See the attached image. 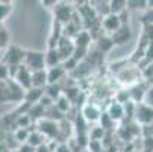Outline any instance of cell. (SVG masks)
Returning <instances> with one entry per match:
<instances>
[{
	"label": "cell",
	"instance_id": "cell-33",
	"mask_svg": "<svg viewBox=\"0 0 153 152\" xmlns=\"http://www.w3.org/2000/svg\"><path fill=\"white\" fill-rule=\"evenodd\" d=\"M147 9H153V0H149L147 2Z\"/></svg>",
	"mask_w": 153,
	"mask_h": 152
},
{
	"label": "cell",
	"instance_id": "cell-22",
	"mask_svg": "<svg viewBox=\"0 0 153 152\" xmlns=\"http://www.w3.org/2000/svg\"><path fill=\"white\" fill-rule=\"evenodd\" d=\"M9 41H11L9 32H8L5 28H2V29H0V50H6V49L11 46Z\"/></svg>",
	"mask_w": 153,
	"mask_h": 152
},
{
	"label": "cell",
	"instance_id": "cell-27",
	"mask_svg": "<svg viewBox=\"0 0 153 152\" xmlns=\"http://www.w3.org/2000/svg\"><path fill=\"white\" fill-rule=\"evenodd\" d=\"M105 137V131L100 128V126H96L93 129H90V140H97V142H102Z\"/></svg>",
	"mask_w": 153,
	"mask_h": 152
},
{
	"label": "cell",
	"instance_id": "cell-24",
	"mask_svg": "<svg viewBox=\"0 0 153 152\" xmlns=\"http://www.w3.org/2000/svg\"><path fill=\"white\" fill-rule=\"evenodd\" d=\"M141 76H143V79H144L147 84H150V85L153 87V62L149 64L147 67H144V69L141 70Z\"/></svg>",
	"mask_w": 153,
	"mask_h": 152
},
{
	"label": "cell",
	"instance_id": "cell-5",
	"mask_svg": "<svg viewBox=\"0 0 153 152\" xmlns=\"http://www.w3.org/2000/svg\"><path fill=\"white\" fill-rule=\"evenodd\" d=\"M102 116V110L100 106L96 103H90V102H85L80 108V117L86 122V123H96L99 122Z\"/></svg>",
	"mask_w": 153,
	"mask_h": 152
},
{
	"label": "cell",
	"instance_id": "cell-30",
	"mask_svg": "<svg viewBox=\"0 0 153 152\" xmlns=\"http://www.w3.org/2000/svg\"><path fill=\"white\" fill-rule=\"evenodd\" d=\"M18 152H35V148H32L30 145L27 143H23V145H20V148L17 149Z\"/></svg>",
	"mask_w": 153,
	"mask_h": 152
},
{
	"label": "cell",
	"instance_id": "cell-11",
	"mask_svg": "<svg viewBox=\"0 0 153 152\" xmlns=\"http://www.w3.org/2000/svg\"><path fill=\"white\" fill-rule=\"evenodd\" d=\"M100 26L103 31L109 32V34H114L121 25H120V20H118V15L115 14H108L105 17L100 18Z\"/></svg>",
	"mask_w": 153,
	"mask_h": 152
},
{
	"label": "cell",
	"instance_id": "cell-10",
	"mask_svg": "<svg viewBox=\"0 0 153 152\" xmlns=\"http://www.w3.org/2000/svg\"><path fill=\"white\" fill-rule=\"evenodd\" d=\"M109 117H111V120L114 122V123H118V122H121L123 119H124V116H126V113H124V106L121 105V103H118V102H115V100H112L111 103H109V106L106 108V111H105Z\"/></svg>",
	"mask_w": 153,
	"mask_h": 152
},
{
	"label": "cell",
	"instance_id": "cell-8",
	"mask_svg": "<svg viewBox=\"0 0 153 152\" xmlns=\"http://www.w3.org/2000/svg\"><path fill=\"white\" fill-rule=\"evenodd\" d=\"M56 50L61 56V61L64 62L65 59H68L73 56V52H74V44H73V40L67 38V37H62L56 46Z\"/></svg>",
	"mask_w": 153,
	"mask_h": 152
},
{
	"label": "cell",
	"instance_id": "cell-32",
	"mask_svg": "<svg viewBox=\"0 0 153 152\" xmlns=\"http://www.w3.org/2000/svg\"><path fill=\"white\" fill-rule=\"evenodd\" d=\"M35 152H52V149L49 148V145H47V143H44V145L38 146V148L35 149Z\"/></svg>",
	"mask_w": 153,
	"mask_h": 152
},
{
	"label": "cell",
	"instance_id": "cell-7",
	"mask_svg": "<svg viewBox=\"0 0 153 152\" xmlns=\"http://www.w3.org/2000/svg\"><path fill=\"white\" fill-rule=\"evenodd\" d=\"M55 11V20L58 21V23H61L62 26H65L70 21L71 15H73V8L70 5H65V3H58L55 5L53 8Z\"/></svg>",
	"mask_w": 153,
	"mask_h": 152
},
{
	"label": "cell",
	"instance_id": "cell-2",
	"mask_svg": "<svg viewBox=\"0 0 153 152\" xmlns=\"http://www.w3.org/2000/svg\"><path fill=\"white\" fill-rule=\"evenodd\" d=\"M23 66L32 73L38 70H46V61H44V52H36L30 50L26 52L25 59H23Z\"/></svg>",
	"mask_w": 153,
	"mask_h": 152
},
{
	"label": "cell",
	"instance_id": "cell-1",
	"mask_svg": "<svg viewBox=\"0 0 153 152\" xmlns=\"http://www.w3.org/2000/svg\"><path fill=\"white\" fill-rule=\"evenodd\" d=\"M141 70H140V67H121V70L117 73V79H118V82L120 84H123V85H127L129 88L130 87H134V85H137V84H140L141 82Z\"/></svg>",
	"mask_w": 153,
	"mask_h": 152
},
{
	"label": "cell",
	"instance_id": "cell-28",
	"mask_svg": "<svg viewBox=\"0 0 153 152\" xmlns=\"http://www.w3.org/2000/svg\"><path fill=\"white\" fill-rule=\"evenodd\" d=\"M86 148L90 149V152H103V145L102 142H97V140H88Z\"/></svg>",
	"mask_w": 153,
	"mask_h": 152
},
{
	"label": "cell",
	"instance_id": "cell-23",
	"mask_svg": "<svg viewBox=\"0 0 153 152\" xmlns=\"http://www.w3.org/2000/svg\"><path fill=\"white\" fill-rule=\"evenodd\" d=\"M99 122H100V128L103 129L105 133H106V131H109V129H112V126H115V123L111 120V117H109L106 113H102V116H100Z\"/></svg>",
	"mask_w": 153,
	"mask_h": 152
},
{
	"label": "cell",
	"instance_id": "cell-13",
	"mask_svg": "<svg viewBox=\"0 0 153 152\" xmlns=\"http://www.w3.org/2000/svg\"><path fill=\"white\" fill-rule=\"evenodd\" d=\"M47 70V85H52V84H59V81L67 75V72L64 70L62 66H56V67H52V69H46Z\"/></svg>",
	"mask_w": 153,
	"mask_h": 152
},
{
	"label": "cell",
	"instance_id": "cell-17",
	"mask_svg": "<svg viewBox=\"0 0 153 152\" xmlns=\"http://www.w3.org/2000/svg\"><path fill=\"white\" fill-rule=\"evenodd\" d=\"M114 47V43H112V40H111V37H99L97 38V49H99V52L100 53H106V52H109Z\"/></svg>",
	"mask_w": 153,
	"mask_h": 152
},
{
	"label": "cell",
	"instance_id": "cell-29",
	"mask_svg": "<svg viewBox=\"0 0 153 152\" xmlns=\"http://www.w3.org/2000/svg\"><path fill=\"white\" fill-rule=\"evenodd\" d=\"M8 79H9V69L3 62H0V82L8 81Z\"/></svg>",
	"mask_w": 153,
	"mask_h": 152
},
{
	"label": "cell",
	"instance_id": "cell-15",
	"mask_svg": "<svg viewBox=\"0 0 153 152\" xmlns=\"http://www.w3.org/2000/svg\"><path fill=\"white\" fill-rule=\"evenodd\" d=\"M47 85V70H38L32 72V87L33 88H42Z\"/></svg>",
	"mask_w": 153,
	"mask_h": 152
},
{
	"label": "cell",
	"instance_id": "cell-18",
	"mask_svg": "<svg viewBox=\"0 0 153 152\" xmlns=\"http://www.w3.org/2000/svg\"><path fill=\"white\" fill-rule=\"evenodd\" d=\"M62 93H64V90L61 88V85H59V84L46 85V88H44V94H46V96H49L53 102H55L58 97H61V96H62Z\"/></svg>",
	"mask_w": 153,
	"mask_h": 152
},
{
	"label": "cell",
	"instance_id": "cell-19",
	"mask_svg": "<svg viewBox=\"0 0 153 152\" xmlns=\"http://www.w3.org/2000/svg\"><path fill=\"white\" fill-rule=\"evenodd\" d=\"M46 139H44V136H42L41 133H38L36 129L35 131H32V133H29V137H27V145H30L32 148H38V146H41V145H44L46 142H44Z\"/></svg>",
	"mask_w": 153,
	"mask_h": 152
},
{
	"label": "cell",
	"instance_id": "cell-14",
	"mask_svg": "<svg viewBox=\"0 0 153 152\" xmlns=\"http://www.w3.org/2000/svg\"><path fill=\"white\" fill-rule=\"evenodd\" d=\"M44 61H46V69H52L62 64L56 49H47V52H44Z\"/></svg>",
	"mask_w": 153,
	"mask_h": 152
},
{
	"label": "cell",
	"instance_id": "cell-3",
	"mask_svg": "<svg viewBox=\"0 0 153 152\" xmlns=\"http://www.w3.org/2000/svg\"><path fill=\"white\" fill-rule=\"evenodd\" d=\"M25 55L26 52L20 47H15V46H9L2 58V62L8 67H14V66H21L23 64V59H25Z\"/></svg>",
	"mask_w": 153,
	"mask_h": 152
},
{
	"label": "cell",
	"instance_id": "cell-16",
	"mask_svg": "<svg viewBox=\"0 0 153 152\" xmlns=\"http://www.w3.org/2000/svg\"><path fill=\"white\" fill-rule=\"evenodd\" d=\"M44 96V90L42 88H32L30 90H27L26 93H25V103H29V105H36L38 102H39V99Z\"/></svg>",
	"mask_w": 153,
	"mask_h": 152
},
{
	"label": "cell",
	"instance_id": "cell-31",
	"mask_svg": "<svg viewBox=\"0 0 153 152\" xmlns=\"http://www.w3.org/2000/svg\"><path fill=\"white\" fill-rule=\"evenodd\" d=\"M127 5H135L134 9H147V2H127Z\"/></svg>",
	"mask_w": 153,
	"mask_h": 152
},
{
	"label": "cell",
	"instance_id": "cell-12",
	"mask_svg": "<svg viewBox=\"0 0 153 152\" xmlns=\"http://www.w3.org/2000/svg\"><path fill=\"white\" fill-rule=\"evenodd\" d=\"M91 43H93V37L86 29H82L79 34H76L73 37V44L77 49H86L88 50V47L91 46Z\"/></svg>",
	"mask_w": 153,
	"mask_h": 152
},
{
	"label": "cell",
	"instance_id": "cell-4",
	"mask_svg": "<svg viewBox=\"0 0 153 152\" xmlns=\"http://www.w3.org/2000/svg\"><path fill=\"white\" fill-rule=\"evenodd\" d=\"M36 131L44 136V139H55L59 134V125L56 120H50L47 117H42L38 120V128Z\"/></svg>",
	"mask_w": 153,
	"mask_h": 152
},
{
	"label": "cell",
	"instance_id": "cell-9",
	"mask_svg": "<svg viewBox=\"0 0 153 152\" xmlns=\"http://www.w3.org/2000/svg\"><path fill=\"white\" fill-rule=\"evenodd\" d=\"M130 37H132V31H130L129 25L127 26H120L114 34H111V40L114 43V46L126 44V43L130 40Z\"/></svg>",
	"mask_w": 153,
	"mask_h": 152
},
{
	"label": "cell",
	"instance_id": "cell-25",
	"mask_svg": "<svg viewBox=\"0 0 153 152\" xmlns=\"http://www.w3.org/2000/svg\"><path fill=\"white\" fill-rule=\"evenodd\" d=\"M29 129H26V128H18L17 131H15V140H17V143H20V145H23V143H26L27 142V137H29Z\"/></svg>",
	"mask_w": 153,
	"mask_h": 152
},
{
	"label": "cell",
	"instance_id": "cell-21",
	"mask_svg": "<svg viewBox=\"0 0 153 152\" xmlns=\"http://www.w3.org/2000/svg\"><path fill=\"white\" fill-rule=\"evenodd\" d=\"M108 3H109V12L115 15L126 9V2H121V0H112V2H108Z\"/></svg>",
	"mask_w": 153,
	"mask_h": 152
},
{
	"label": "cell",
	"instance_id": "cell-6",
	"mask_svg": "<svg viewBox=\"0 0 153 152\" xmlns=\"http://www.w3.org/2000/svg\"><path fill=\"white\" fill-rule=\"evenodd\" d=\"M135 120L143 126H150L153 123V108L146 103H138L135 106Z\"/></svg>",
	"mask_w": 153,
	"mask_h": 152
},
{
	"label": "cell",
	"instance_id": "cell-26",
	"mask_svg": "<svg viewBox=\"0 0 153 152\" xmlns=\"http://www.w3.org/2000/svg\"><path fill=\"white\" fill-rule=\"evenodd\" d=\"M12 11V6L6 2H0V23H3V21L6 20V17L11 14Z\"/></svg>",
	"mask_w": 153,
	"mask_h": 152
},
{
	"label": "cell",
	"instance_id": "cell-20",
	"mask_svg": "<svg viewBox=\"0 0 153 152\" xmlns=\"http://www.w3.org/2000/svg\"><path fill=\"white\" fill-rule=\"evenodd\" d=\"M55 108H56V110L59 111V113H67L68 110H70V108H71V102L67 99V97H65L64 94L61 96V97H58L56 100H55Z\"/></svg>",
	"mask_w": 153,
	"mask_h": 152
}]
</instances>
